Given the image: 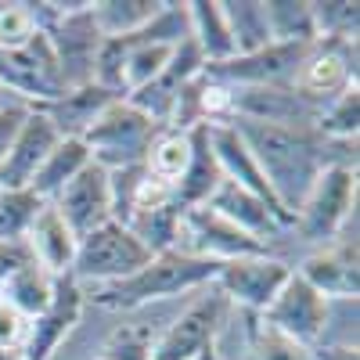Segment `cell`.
<instances>
[{
  "label": "cell",
  "mask_w": 360,
  "mask_h": 360,
  "mask_svg": "<svg viewBox=\"0 0 360 360\" xmlns=\"http://www.w3.org/2000/svg\"><path fill=\"white\" fill-rule=\"evenodd\" d=\"M188 155H191V137L188 130H173V127H162L159 137L148 148V159H144V169L152 173L155 180H166V184H176L180 173L188 166Z\"/></svg>",
  "instance_id": "4dcf8cb0"
},
{
  "label": "cell",
  "mask_w": 360,
  "mask_h": 360,
  "mask_svg": "<svg viewBox=\"0 0 360 360\" xmlns=\"http://www.w3.org/2000/svg\"><path fill=\"white\" fill-rule=\"evenodd\" d=\"M314 11V25H317V40H349L356 44V4L349 0H321V4H310Z\"/></svg>",
  "instance_id": "836d02e7"
},
{
  "label": "cell",
  "mask_w": 360,
  "mask_h": 360,
  "mask_svg": "<svg viewBox=\"0 0 360 360\" xmlns=\"http://www.w3.org/2000/svg\"><path fill=\"white\" fill-rule=\"evenodd\" d=\"M101 360H152V335L144 328H119L108 339Z\"/></svg>",
  "instance_id": "d590c367"
},
{
  "label": "cell",
  "mask_w": 360,
  "mask_h": 360,
  "mask_svg": "<svg viewBox=\"0 0 360 360\" xmlns=\"http://www.w3.org/2000/svg\"><path fill=\"white\" fill-rule=\"evenodd\" d=\"M356 209V166H328L303 205L292 217V231H299L303 242L328 245L342 234L349 213Z\"/></svg>",
  "instance_id": "277c9868"
},
{
  "label": "cell",
  "mask_w": 360,
  "mask_h": 360,
  "mask_svg": "<svg viewBox=\"0 0 360 360\" xmlns=\"http://www.w3.org/2000/svg\"><path fill=\"white\" fill-rule=\"evenodd\" d=\"M245 314V335H249V356L252 360H317V349H310V346H303V342H295V339H288L285 332H278V328H270L259 314H249V310H242Z\"/></svg>",
  "instance_id": "f1b7e54d"
},
{
  "label": "cell",
  "mask_w": 360,
  "mask_h": 360,
  "mask_svg": "<svg viewBox=\"0 0 360 360\" xmlns=\"http://www.w3.org/2000/svg\"><path fill=\"white\" fill-rule=\"evenodd\" d=\"M54 209L62 213V220L72 227L76 238H86L90 231L105 227L112 220V176H108V169L90 159L62 188V195L54 198Z\"/></svg>",
  "instance_id": "5bb4252c"
},
{
  "label": "cell",
  "mask_w": 360,
  "mask_h": 360,
  "mask_svg": "<svg viewBox=\"0 0 360 360\" xmlns=\"http://www.w3.org/2000/svg\"><path fill=\"white\" fill-rule=\"evenodd\" d=\"M173 47L176 44H148L141 37H123V98L162 72Z\"/></svg>",
  "instance_id": "83f0119b"
},
{
  "label": "cell",
  "mask_w": 360,
  "mask_h": 360,
  "mask_svg": "<svg viewBox=\"0 0 360 360\" xmlns=\"http://www.w3.org/2000/svg\"><path fill=\"white\" fill-rule=\"evenodd\" d=\"M159 123L148 119L144 112H137L127 98L112 101L98 123L90 127L79 141L86 144L90 159L105 169H127V166H144L148 159V148L159 137Z\"/></svg>",
  "instance_id": "3957f363"
},
{
  "label": "cell",
  "mask_w": 360,
  "mask_h": 360,
  "mask_svg": "<svg viewBox=\"0 0 360 360\" xmlns=\"http://www.w3.org/2000/svg\"><path fill=\"white\" fill-rule=\"evenodd\" d=\"M29 335V317H22L15 307L0 299V349H22Z\"/></svg>",
  "instance_id": "8d00e7d4"
},
{
  "label": "cell",
  "mask_w": 360,
  "mask_h": 360,
  "mask_svg": "<svg viewBox=\"0 0 360 360\" xmlns=\"http://www.w3.org/2000/svg\"><path fill=\"white\" fill-rule=\"evenodd\" d=\"M0 86H4L15 101H22L29 108L47 105V101L65 94V83H62V72H58L54 51H51L44 33H37L22 47L0 51Z\"/></svg>",
  "instance_id": "52a82bcc"
},
{
  "label": "cell",
  "mask_w": 360,
  "mask_h": 360,
  "mask_svg": "<svg viewBox=\"0 0 360 360\" xmlns=\"http://www.w3.org/2000/svg\"><path fill=\"white\" fill-rule=\"evenodd\" d=\"M295 274L310 288H317L328 303L332 299H356L360 292V274H356V242H328L317 252H310L295 266Z\"/></svg>",
  "instance_id": "2e32d148"
},
{
  "label": "cell",
  "mask_w": 360,
  "mask_h": 360,
  "mask_svg": "<svg viewBox=\"0 0 360 360\" xmlns=\"http://www.w3.org/2000/svg\"><path fill=\"white\" fill-rule=\"evenodd\" d=\"M40 33L37 25V15H33V4H22V0H8L0 4V51H11V47H22Z\"/></svg>",
  "instance_id": "e575fe53"
},
{
  "label": "cell",
  "mask_w": 360,
  "mask_h": 360,
  "mask_svg": "<svg viewBox=\"0 0 360 360\" xmlns=\"http://www.w3.org/2000/svg\"><path fill=\"white\" fill-rule=\"evenodd\" d=\"M356 127H360V83H349L346 90L332 101H324L317 112V134L324 141H356Z\"/></svg>",
  "instance_id": "f546056e"
},
{
  "label": "cell",
  "mask_w": 360,
  "mask_h": 360,
  "mask_svg": "<svg viewBox=\"0 0 360 360\" xmlns=\"http://www.w3.org/2000/svg\"><path fill=\"white\" fill-rule=\"evenodd\" d=\"M54 285H58V278H51L40 263H29L25 270H18V274L0 288V299H4L8 307H15L22 317L33 321L37 314H44L51 307Z\"/></svg>",
  "instance_id": "484cf974"
},
{
  "label": "cell",
  "mask_w": 360,
  "mask_h": 360,
  "mask_svg": "<svg viewBox=\"0 0 360 360\" xmlns=\"http://www.w3.org/2000/svg\"><path fill=\"white\" fill-rule=\"evenodd\" d=\"M220 4H224V18L234 40V54H252V51L270 47L263 0H220Z\"/></svg>",
  "instance_id": "4316f807"
},
{
  "label": "cell",
  "mask_w": 360,
  "mask_h": 360,
  "mask_svg": "<svg viewBox=\"0 0 360 360\" xmlns=\"http://www.w3.org/2000/svg\"><path fill=\"white\" fill-rule=\"evenodd\" d=\"M25 115H29V105H22V101H8L4 108H0V162H4V155L11 152Z\"/></svg>",
  "instance_id": "f35d334b"
},
{
  "label": "cell",
  "mask_w": 360,
  "mask_h": 360,
  "mask_svg": "<svg viewBox=\"0 0 360 360\" xmlns=\"http://www.w3.org/2000/svg\"><path fill=\"white\" fill-rule=\"evenodd\" d=\"M188 137H191V155H188V166L180 173V180L173 184V205L180 213L195 209V205H205L224 184L220 162L213 155V144H209V127H191Z\"/></svg>",
  "instance_id": "ffe728a7"
},
{
  "label": "cell",
  "mask_w": 360,
  "mask_h": 360,
  "mask_svg": "<svg viewBox=\"0 0 360 360\" xmlns=\"http://www.w3.org/2000/svg\"><path fill=\"white\" fill-rule=\"evenodd\" d=\"M25 245L33 249L37 263L47 270L51 278H69V270L76 263L79 238L62 220V213L54 209V202H44V209L37 213L33 227H29V234H25Z\"/></svg>",
  "instance_id": "d6986e66"
},
{
  "label": "cell",
  "mask_w": 360,
  "mask_h": 360,
  "mask_svg": "<svg viewBox=\"0 0 360 360\" xmlns=\"http://www.w3.org/2000/svg\"><path fill=\"white\" fill-rule=\"evenodd\" d=\"M40 209L44 198L29 188H0V242H25Z\"/></svg>",
  "instance_id": "1f68e13d"
},
{
  "label": "cell",
  "mask_w": 360,
  "mask_h": 360,
  "mask_svg": "<svg viewBox=\"0 0 360 360\" xmlns=\"http://www.w3.org/2000/svg\"><path fill=\"white\" fill-rule=\"evenodd\" d=\"M259 317L270 328L285 332L288 339L317 349V342H324V335H328V324H332V303L292 270L285 288L274 295V303H270Z\"/></svg>",
  "instance_id": "9c48e42d"
},
{
  "label": "cell",
  "mask_w": 360,
  "mask_h": 360,
  "mask_svg": "<svg viewBox=\"0 0 360 360\" xmlns=\"http://www.w3.org/2000/svg\"><path fill=\"white\" fill-rule=\"evenodd\" d=\"M0 360H25L22 349H0Z\"/></svg>",
  "instance_id": "60d3db41"
},
{
  "label": "cell",
  "mask_w": 360,
  "mask_h": 360,
  "mask_svg": "<svg viewBox=\"0 0 360 360\" xmlns=\"http://www.w3.org/2000/svg\"><path fill=\"white\" fill-rule=\"evenodd\" d=\"M205 205H213L220 217H227L234 227H242L245 234H252L256 242H263V245H270L274 238L292 231V217H285L281 209H274V205H266L263 198L249 195L245 188L231 184V180H224V184L217 188V195L209 198Z\"/></svg>",
  "instance_id": "e0dca14e"
},
{
  "label": "cell",
  "mask_w": 360,
  "mask_h": 360,
  "mask_svg": "<svg viewBox=\"0 0 360 360\" xmlns=\"http://www.w3.org/2000/svg\"><path fill=\"white\" fill-rule=\"evenodd\" d=\"M83 307H86L83 285H76L72 278H58L51 307L29 321V335L22 346L25 360H51L58 353V346L69 339V332L79 324Z\"/></svg>",
  "instance_id": "9a60e30c"
},
{
  "label": "cell",
  "mask_w": 360,
  "mask_h": 360,
  "mask_svg": "<svg viewBox=\"0 0 360 360\" xmlns=\"http://www.w3.org/2000/svg\"><path fill=\"white\" fill-rule=\"evenodd\" d=\"M62 141L58 137V130L47 123V115L29 108L25 123L11 144V152L4 155V162H0V188H29L33 184L37 169L44 166V159L54 152V144Z\"/></svg>",
  "instance_id": "ac0fdd59"
},
{
  "label": "cell",
  "mask_w": 360,
  "mask_h": 360,
  "mask_svg": "<svg viewBox=\"0 0 360 360\" xmlns=\"http://www.w3.org/2000/svg\"><path fill=\"white\" fill-rule=\"evenodd\" d=\"M176 252L202 256V259H242V256H266L270 245L256 242L252 234L234 227L227 217H220L213 205H195L180 213V231H176Z\"/></svg>",
  "instance_id": "ba28073f"
},
{
  "label": "cell",
  "mask_w": 360,
  "mask_h": 360,
  "mask_svg": "<svg viewBox=\"0 0 360 360\" xmlns=\"http://www.w3.org/2000/svg\"><path fill=\"white\" fill-rule=\"evenodd\" d=\"M231 123L249 144L270 195L288 217H295V209L328 166H356V141L339 144L324 141L314 127H270L238 115H231Z\"/></svg>",
  "instance_id": "6da1fadb"
},
{
  "label": "cell",
  "mask_w": 360,
  "mask_h": 360,
  "mask_svg": "<svg viewBox=\"0 0 360 360\" xmlns=\"http://www.w3.org/2000/svg\"><path fill=\"white\" fill-rule=\"evenodd\" d=\"M188 25L205 65H220L227 58H234V40H231L220 0H188Z\"/></svg>",
  "instance_id": "7402d4cb"
},
{
  "label": "cell",
  "mask_w": 360,
  "mask_h": 360,
  "mask_svg": "<svg viewBox=\"0 0 360 360\" xmlns=\"http://www.w3.org/2000/svg\"><path fill=\"white\" fill-rule=\"evenodd\" d=\"M86 162H90L86 144H83L79 137H62V141L54 144V152L44 159V166L37 169L29 191H33L37 198H44V202H54L58 195H62V188L69 184V180H72Z\"/></svg>",
  "instance_id": "cb8c5ba5"
},
{
  "label": "cell",
  "mask_w": 360,
  "mask_h": 360,
  "mask_svg": "<svg viewBox=\"0 0 360 360\" xmlns=\"http://www.w3.org/2000/svg\"><path fill=\"white\" fill-rule=\"evenodd\" d=\"M29 263H37V256L25 242H0V288H4L18 270H25Z\"/></svg>",
  "instance_id": "74e56055"
},
{
  "label": "cell",
  "mask_w": 360,
  "mask_h": 360,
  "mask_svg": "<svg viewBox=\"0 0 360 360\" xmlns=\"http://www.w3.org/2000/svg\"><path fill=\"white\" fill-rule=\"evenodd\" d=\"M166 0H94L90 18H94L101 40H123L134 37L162 11Z\"/></svg>",
  "instance_id": "603a6c76"
},
{
  "label": "cell",
  "mask_w": 360,
  "mask_h": 360,
  "mask_svg": "<svg viewBox=\"0 0 360 360\" xmlns=\"http://www.w3.org/2000/svg\"><path fill=\"white\" fill-rule=\"evenodd\" d=\"M217 259H202V256H188V252H155L137 274L112 281V285H98L90 292L98 307L105 310H137L144 303L155 299H169V295H184V292H198L205 285H213L220 274Z\"/></svg>",
  "instance_id": "7a4b0ae2"
},
{
  "label": "cell",
  "mask_w": 360,
  "mask_h": 360,
  "mask_svg": "<svg viewBox=\"0 0 360 360\" xmlns=\"http://www.w3.org/2000/svg\"><path fill=\"white\" fill-rule=\"evenodd\" d=\"M231 310V299L217 285H205L195 303L152 342V360H195L202 349L220 342Z\"/></svg>",
  "instance_id": "8992f818"
},
{
  "label": "cell",
  "mask_w": 360,
  "mask_h": 360,
  "mask_svg": "<svg viewBox=\"0 0 360 360\" xmlns=\"http://www.w3.org/2000/svg\"><path fill=\"white\" fill-rule=\"evenodd\" d=\"M8 101H15V98H11V94H8V90H4V86H0V108H4V105H8Z\"/></svg>",
  "instance_id": "b9f144b4"
},
{
  "label": "cell",
  "mask_w": 360,
  "mask_h": 360,
  "mask_svg": "<svg viewBox=\"0 0 360 360\" xmlns=\"http://www.w3.org/2000/svg\"><path fill=\"white\" fill-rule=\"evenodd\" d=\"M195 360H224V353H220V346H209V349H202Z\"/></svg>",
  "instance_id": "ab89813d"
},
{
  "label": "cell",
  "mask_w": 360,
  "mask_h": 360,
  "mask_svg": "<svg viewBox=\"0 0 360 360\" xmlns=\"http://www.w3.org/2000/svg\"><path fill=\"white\" fill-rule=\"evenodd\" d=\"M205 69V58L202 51L195 47V40H180L169 54V62L162 65V72L152 79V83H144L141 90H134V94H127V101L144 112L148 119H155L159 127H169V119H173V108L180 101V94L188 90L191 79H198Z\"/></svg>",
  "instance_id": "4fadbf2b"
},
{
  "label": "cell",
  "mask_w": 360,
  "mask_h": 360,
  "mask_svg": "<svg viewBox=\"0 0 360 360\" xmlns=\"http://www.w3.org/2000/svg\"><path fill=\"white\" fill-rule=\"evenodd\" d=\"M310 44H270L252 54H234L220 65H205L202 72L227 86H288Z\"/></svg>",
  "instance_id": "7c38bea8"
},
{
  "label": "cell",
  "mask_w": 360,
  "mask_h": 360,
  "mask_svg": "<svg viewBox=\"0 0 360 360\" xmlns=\"http://www.w3.org/2000/svg\"><path fill=\"white\" fill-rule=\"evenodd\" d=\"M270 44H314L317 25L310 0H263Z\"/></svg>",
  "instance_id": "d4e9b609"
},
{
  "label": "cell",
  "mask_w": 360,
  "mask_h": 360,
  "mask_svg": "<svg viewBox=\"0 0 360 360\" xmlns=\"http://www.w3.org/2000/svg\"><path fill=\"white\" fill-rule=\"evenodd\" d=\"M134 231V238L148 249V252H169L176 249V231H180V209L176 205H166V209H155V213H141L127 224Z\"/></svg>",
  "instance_id": "d6a6232c"
},
{
  "label": "cell",
  "mask_w": 360,
  "mask_h": 360,
  "mask_svg": "<svg viewBox=\"0 0 360 360\" xmlns=\"http://www.w3.org/2000/svg\"><path fill=\"white\" fill-rule=\"evenodd\" d=\"M356 83V44L349 40H314L307 58L292 76V90L314 105L332 101L339 90Z\"/></svg>",
  "instance_id": "8fae6325"
},
{
  "label": "cell",
  "mask_w": 360,
  "mask_h": 360,
  "mask_svg": "<svg viewBox=\"0 0 360 360\" xmlns=\"http://www.w3.org/2000/svg\"><path fill=\"white\" fill-rule=\"evenodd\" d=\"M292 278V266L278 256H242V259H227L217 274V288L231 299V307L249 310V314H263L274 295L285 288V281Z\"/></svg>",
  "instance_id": "30bf717a"
},
{
  "label": "cell",
  "mask_w": 360,
  "mask_h": 360,
  "mask_svg": "<svg viewBox=\"0 0 360 360\" xmlns=\"http://www.w3.org/2000/svg\"><path fill=\"white\" fill-rule=\"evenodd\" d=\"M112 101H119V94H112V90H105L98 83H83V86L65 90L62 98H54L47 105H37V112L47 115V123L58 130V137H83Z\"/></svg>",
  "instance_id": "44dd1931"
},
{
  "label": "cell",
  "mask_w": 360,
  "mask_h": 360,
  "mask_svg": "<svg viewBox=\"0 0 360 360\" xmlns=\"http://www.w3.org/2000/svg\"><path fill=\"white\" fill-rule=\"evenodd\" d=\"M152 259L130 227L108 220L105 227L90 231L86 238H79V249H76V263L69 270V278L76 285L83 281H94V285H112V281H123L130 274Z\"/></svg>",
  "instance_id": "5b68a950"
}]
</instances>
